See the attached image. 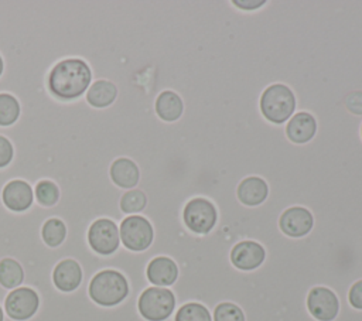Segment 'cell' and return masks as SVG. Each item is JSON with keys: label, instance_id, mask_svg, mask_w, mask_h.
I'll return each instance as SVG.
<instances>
[{"label": "cell", "instance_id": "1", "mask_svg": "<svg viewBox=\"0 0 362 321\" xmlns=\"http://www.w3.org/2000/svg\"><path fill=\"white\" fill-rule=\"evenodd\" d=\"M92 82V69L83 59L66 58L49 69L47 89L55 99L72 102L85 96Z\"/></svg>", "mask_w": 362, "mask_h": 321}, {"label": "cell", "instance_id": "2", "mask_svg": "<svg viewBox=\"0 0 362 321\" xmlns=\"http://www.w3.org/2000/svg\"><path fill=\"white\" fill-rule=\"evenodd\" d=\"M130 293L126 276L115 269L99 270L89 281L88 296L100 307H116L122 304Z\"/></svg>", "mask_w": 362, "mask_h": 321}, {"label": "cell", "instance_id": "3", "mask_svg": "<svg viewBox=\"0 0 362 321\" xmlns=\"http://www.w3.org/2000/svg\"><path fill=\"white\" fill-rule=\"evenodd\" d=\"M259 109L272 124H286L297 110L294 92L284 83H272L260 95Z\"/></svg>", "mask_w": 362, "mask_h": 321}, {"label": "cell", "instance_id": "4", "mask_svg": "<svg viewBox=\"0 0 362 321\" xmlns=\"http://www.w3.org/2000/svg\"><path fill=\"white\" fill-rule=\"evenodd\" d=\"M139 314L146 321H165L175 313V296L170 287L148 286L137 300Z\"/></svg>", "mask_w": 362, "mask_h": 321}, {"label": "cell", "instance_id": "5", "mask_svg": "<svg viewBox=\"0 0 362 321\" xmlns=\"http://www.w3.org/2000/svg\"><path fill=\"white\" fill-rule=\"evenodd\" d=\"M182 222L191 233L208 235L216 226L218 209L208 198H191L182 208Z\"/></svg>", "mask_w": 362, "mask_h": 321}, {"label": "cell", "instance_id": "6", "mask_svg": "<svg viewBox=\"0 0 362 321\" xmlns=\"http://www.w3.org/2000/svg\"><path fill=\"white\" fill-rule=\"evenodd\" d=\"M120 243L130 252H144L154 240L151 222L143 215H127L119 223Z\"/></svg>", "mask_w": 362, "mask_h": 321}, {"label": "cell", "instance_id": "7", "mask_svg": "<svg viewBox=\"0 0 362 321\" xmlns=\"http://www.w3.org/2000/svg\"><path fill=\"white\" fill-rule=\"evenodd\" d=\"M86 240L93 253L99 256H112L122 246L119 225L109 218H99L89 225Z\"/></svg>", "mask_w": 362, "mask_h": 321}, {"label": "cell", "instance_id": "8", "mask_svg": "<svg viewBox=\"0 0 362 321\" xmlns=\"http://www.w3.org/2000/svg\"><path fill=\"white\" fill-rule=\"evenodd\" d=\"M38 308L40 296L34 288L27 286L10 290L3 304L6 317L13 321H28L38 313Z\"/></svg>", "mask_w": 362, "mask_h": 321}, {"label": "cell", "instance_id": "9", "mask_svg": "<svg viewBox=\"0 0 362 321\" xmlns=\"http://www.w3.org/2000/svg\"><path fill=\"white\" fill-rule=\"evenodd\" d=\"M305 307L315 321H334L339 314V300L325 286H315L308 291Z\"/></svg>", "mask_w": 362, "mask_h": 321}, {"label": "cell", "instance_id": "10", "mask_svg": "<svg viewBox=\"0 0 362 321\" xmlns=\"http://www.w3.org/2000/svg\"><path fill=\"white\" fill-rule=\"evenodd\" d=\"M314 228V216L304 206H288L279 216L280 232L291 239L307 236Z\"/></svg>", "mask_w": 362, "mask_h": 321}, {"label": "cell", "instance_id": "11", "mask_svg": "<svg viewBox=\"0 0 362 321\" xmlns=\"http://www.w3.org/2000/svg\"><path fill=\"white\" fill-rule=\"evenodd\" d=\"M229 260L240 272H253L266 260V249L255 240H240L230 249Z\"/></svg>", "mask_w": 362, "mask_h": 321}, {"label": "cell", "instance_id": "12", "mask_svg": "<svg viewBox=\"0 0 362 321\" xmlns=\"http://www.w3.org/2000/svg\"><path fill=\"white\" fill-rule=\"evenodd\" d=\"M1 201L3 205L11 212H25L35 202L34 189L24 180H11L1 191Z\"/></svg>", "mask_w": 362, "mask_h": 321}, {"label": "cell", "instance_id": "13", "mask_svg": "<svg viewBox=\"0 0 362 321\" xmlns=\"http://www.w3.org/2000/svg\"><path fill=\"white\" fill-rule=\"evenodd\" d=\"M317 120L305 110H296V113L284 124V133L290 143L301 146L310 143L317 134Z\"/></svg>", "mask_w": 362, "mask_h": 321}, {"label": "cell", "instance_id": "14", "mask_svg": "<svg viewBox=\"0 0 362 321\" xmlns=\"http://www.w3.org/2000/svg\"><path fill=\"white\" fill-rule=\"evenodd\" d=\"M52 284L61 293H74L79 288L83 280L81 264L71 257L59 260L52 270Z\"/></svg>", "mask_w": 362, "mask_h": 321}, {"label": "cell", "instance_id": "15", "mask_svg": "<svg viewBox=\"0 0 362 321\" xmlns=\"http://www.w3.org/2000/svg\"><path fill=\"white\" fill-rule=\"evenodd\" d=\"M180 270L177 263L168 256L153 257L146 267V277L151 286L171 287L178 279Z\"/></svg>", "mask_w": 362, "mask_h": 321}, {"label": "cell", "instance_id": "16", "mask_svg": "<svg viewBox=\"0 0 362 321\" xmlns=\"http://www.w3.org/2000/svg\"><path fill=\"white\" fill-rule=\"evenodd\" d=\"M238 201L247 208H255L266 202L269 197V185L266 180L257 175L245 177L236 188Z\"/></svg>", "mask_w": 362, "mask_h": 321}, {"label": "cell", "instance_id": "17", "mask_svg": "<svg viewBox=\"0 0 362 321\" xmlns=\"http://www.w3.org/2000/svg\"><path fill=\"white\" fill-rule=\"evenodd\" d=\"M109 177L117 188L127 191L139 185L140 170L133 160L127 157H120L110 164Z\"/></svg>", "mask_w": 362, "mask_h": 321}, {"label": "cell", "instance_id": "18", "mask_svg": "<svg viewBox=\"0 0 362 321\" xmlns=\"http://www.w3.org/2000/svg\"><path fill=\"white\" fill-rule=\"evenodd\" d=\"M154 110L160 120L165 123H174L184 113V102L177 92L167 89L156 98Z\"/></svg>", "mask_w": 362, "mask_h": 321}, {"label": "cell", "instance_id": "19", "mask_svg": "<svg viewBox=\"0 0 362 321\" xmlns=\"http://www.w3.org/2000/svg\"><path fill=\"white\" fill-rule=\"evenodd\" d=\"M117 88L107 79H98L90 83L85 93V99L93 109H106L115 103Z\"/></svg>", "mask_w": 362, "mask_h": 321}, {"label": "cell", "instance_id": "20", "mask_svg": "<svg viewBox=\"0 0 362 321\" xmlns=\"http://www.w3.org/2000/svg\"><path fill=\"white\" fill-rule=\"evenodd\" d=\"M24 283V269L13 257L0 260V286L6 290H14Z\"/></svg>", "mask_w": 362, "mask_h": 321}, {"label": "cell", "instance_id": "21", "mask_svg": "<svg viewBox=\"0 0 362 321\" xmlns=\"http://www.w3.org/2000/svg\"><path fill=\"white\" fill-rule=\"evenodd\" d=\"M66 235V225L59 218H49L41 226V239L51 249H57L64 245Z\"/></svg>", "mask_w": 362, "mask_h": 321}, {"label": "cell", "instance_id": "22", "mask_svg": "<svg viewBox=\"0 0 362 321\" xmlns=\"http://www.w3.org/2000/svg\"><path fill=\"white\" fill-rule=\"evenodd\" d=\"M173 318L174 321H212V313L201 303L188 301L175 310Z\"/></svg>", "mask_w": 362, "mask_h": 321}, {"label": "cell", "instance_id": "23", "mask_svg": "<svg viewBox=\"0 0 362 321\" xmlns=\"http://www.w3.org/2000/svg\"><path fill=\"white\" fill-rule=\"evenodd\" d=\"M146 205H147V197L139 188H133V189L124 191L122 198H120V201H119L120 211L126 216L127 215H141V212L144 211Z\"/></svg>", "mask_w": 362, "mask_h": 321}, {"label": "cell", "instance_id": "24", "mask_svg": "<svg viewBox=\"0 0 362 321\" xmlns=\"http://www.w3.org/2000/svg\"><path fill=\"white\" fill-rule=\"evenodd\" d=\"M21 115L20 102L10 93H0V127L13 126Z\"/></svg>", "mask_w": 362, "mask_h": 321}, {"label": "cell", "instance_id": "25", "mask_svg": "<svg viewBox=\"0 0 362 321\" xmlns=\"http://www.w3.org/2000/svg\"><path fill=\"white\" fill-rule=\"evenodd\" d=\"M35 202L44 208L55 206L59 201L61 192L58 185L51 180H41L34 187Z\"/></svg>", "mask_w": 362, "mask_h": 321}, {"label": "cell", "instance_id": "26", "mask_svg": "<svg viewBox=\"0 0 362 321\" xmlns=\"http://www.w3.org/2000/svg\"><path fill=\"white\" fill-rule=\"evenodd\" d=\"M212 321H246L243 310L230 301L219 303L212 311Z\"/></svg>", "mask_w": 362, "mask_h": 321}, {"label": "cell", "instance_id": "27", "mask_svg": "<svg viewBox=\"0 0 362 321\" xmlns=\"http://www.w3.org/2000/svg\"><path fill=\"white\" fill-rule=\"evenodd\" d=\"M344 106L348 113L362 117V91L349 92L344 98Z\"/></svg>", "mask_w": 362, "mask_h": 321}, {"label": "cell", "instance_id": "28", "mask_svg": "<svg viewBox=\"0 0 362 321\" xmlns=\"http://www.w3.org/2000/svg\"><path fill=\"white\" fill-rule=\"evenodd\" d=\"M13 158H14V147L11 141L7 137L0 136V170L8 167Z\"/></svg>", "mask_w": 362, "mask_h": 321}, {"label": "cell", "instance_id": "29", "mask_svg": "<svg viewBox=\"0 0 362 321\" xmlns=\"http://www.w3.org/2000/svg\"><path fill=\"white\" fill-rule=\"evenodd\" d=\"M348 304L358 311H362V279L352 283L348 290Z\"/></svg>", "mask_w": 362, "mask_h": 321}, {"label": "cell", "instance_id": "30", "mask_svg": "<svg viewBox=\"0 0 362 321\" xmlns=\"http://www.w3.org/2000/svg\"><path fill=\"white\" fill-rule=\"evenodd\" d=\"M233 6L242 11H256L262 8L266 0H232Z\"/></svg>", "mask_w": 362, "mask_h": 321}, {"label": "cell", "instance_id": "31", "mask_svg": "<svg viewBox=\"0 0 362 321\" xmlns=\"http://www.w3.org/2000/svg\"><path fill=\"white\" fill-rule=\"evenodd\" d=\"M3 72H4V62H3V58H1V55H0V78H1Z\"/></svg>", "mask_w": 362, "mask_h": 321}, {"label": "cell", "instance_id": "32", "mask_svg": "<svg viewBox=\"0 0 362 321\" xmlns=\"http://www.w3.org/2000/svg\"><path fill=\"white\" fill-rule=\"evenodd\" d=\"M4 317H6V314H4L3 305H0V321H4Z\"/></svg>", "mask_w": 362, "mask_h": 321}, {"label": "cell", "instance_id": "33", "mask_svg": "<svg viewBox=\"0 0 362 321\" xmlns=\"http://www.w3.org/2000/svg\"><path fill=\"white\" fill-rule=\"evenodd\" d=\"M361 139H362V124H361Z\"/></svg>", "mask_w": 362, "mask_h": 321}]
</instances>
